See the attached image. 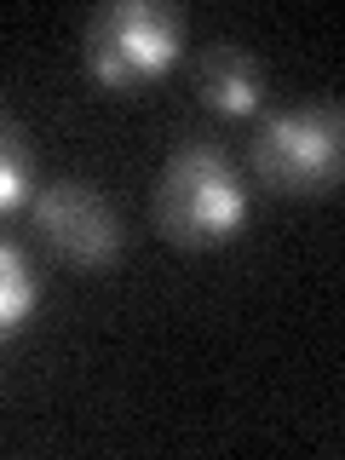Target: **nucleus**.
I'll list each match as a JSON object with an SVG mask.
<instances>
[{
    "label": "nucleus",
    "instance_id": "f03ea898",
    "mask_svg": "<svg viewBox=\"0 0 345 460\" xmlns=\"http://www.w3.org/2000/svg\"><path fill=\"white\" fill-rule=\"evenodd\" d=\"M86 75L110 93L155 86L184 58V12L167 0H104L81 23Z\"/></svg>",
    "mask_w": 345,
    "mask_h": 460
},
{
    "label": "nucleus",
    "instance_id": "423d86ee",
    "mask_svg": "<svg viewBox=\"0 0 345 460\" xmlns=\"http://www.w3.org/2000/svg\"><path fill=\"white\" fill-rule=\"evenodd\" d=\"M40 172H35V144H29L23 121L0 104V213L23 208L29 196H35Z\"/></svg>",
    "mask_w": 345,
    "mask_h": 460
},
{
    "label": "nucleus",
    "instance_id": "f257e3e1",
    "mask_svg": "<svg viewBox=\"0 0 345 460\" xmlns=\"http://www.w3.org/2000/svg\"><path fill=\"white\" fill-rule=\"evenodd\" d=\"M150 225L172 248H225L248 225V184L213 138H184L155 172L150 190Z\"/></svg>",
    "mask_w": 345,
    "mask_h": 460
},
{
    "label": "nucleus",
    "instance_id": "20e7f679",
    "mask_svg": "<svg viewBox=\"0 0 345 460\" xmlns=\"http://www.w3.org/2000/svg\"><path fill=\"white\" fill-rule=\"evenodd\" d=\"M35 208V230L40 242L64 259V265H81V270H110L127 248V230H121V213L110 208V196L86 179H47L35 184L29 196Z\"/></svg>",
    "mask_w": 345,
    "mask_h": 460
},
{
    "label": "nucleus",
    "instance_id": "0eeeda50",
    "mask_svg": "<svg viewBox=\"0 0 345 460\" xmlns=\"http://www.w3.org/2000/svg\"><path fill=\"white\" fill-rule=\"evenodd\" d=\"M35 299H40L35 265H29L12 242H0V345H6L29 316H35Z\"/></svg>",
    "mask_w": 345,
    "mask_h": 460
},
{
    "label": "nucleus",
    "instance_id": "7ed1b4c3",
    "mask_svg": "<svg viewBox=\"0 0 345 460\" xmlns=\"http://www.w3.org/2000/svg\"><path fill=\"white\" fill-rule=\"evenodd\" d=\"M248 162L277 196H328L345 172V115L340 104H294L253 127Z\"/></svg>",
    "mask_w": 345,
    "mask_h": 460
},
{
    "label": "nucleus",
    "instance_id": "39448f33",
    "mask_svg": "<svg viewBox=\"0 0 345 460\" xmlns=\"http://www.w3.org/2000/svg\"><path fill=\"white\" fill-rule=\"evenodd\" d=\"M190 86L213 115H253L265 104V64L242 40H208L190 52Z\"/></svg>",
    "mask_w": 345,
    "mask_h": 460
}]
</instances>
